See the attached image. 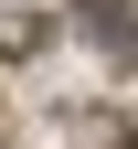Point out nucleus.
Instances as JSON below:
<instances>
[{"label": "nucleus", "instance_id": "1", "mask_svg": "<svg viewBox=\"0 0 138 149\" xmlns=\"http://www.w3.org/2000/svg\"><path fill=\"white\" fill-rule=\"evenodd\" d=\"M74 22H85L106 53H138V22H128V0H74Z\"/></svg>", "mask_w": 138, "mask_h": 149}]
</instances>
